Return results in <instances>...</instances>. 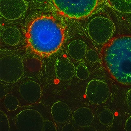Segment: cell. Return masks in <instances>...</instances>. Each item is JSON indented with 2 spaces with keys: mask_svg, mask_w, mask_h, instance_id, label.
<instances>
[{
  "mask_svg": "<svg viewBox=\"0 0 131 131\" xmlns=\"http://www.w3.org/2000/svg\"><path fill=\"white\" fill-rule=\"evenodd\" d=\"M44 122L39 112L35 110L27 109L17 115L15 125L20 131H43Z\"/></svg>",
  "mask_w": 131,
  "mask_h": 131,
  "instance_id": "cell-6",
  "label": "cell"
},
{
  "mask_svg": "<svg viewBox=\"0 0 131 131\" xmlns=\"http://www.w3.org/2000/svg\"><path fill=\"white\" fill-rule=\"evenodd\" d=\"M126 101L128 106L131 110V89L128 90L126 94Z\"/></svg>",
  "mask_w": 131,
  "mask_h": 131,
  "instance_id": "cell-23",
  "label": "cell"
},
{
  "mask_svg": "<svg viewBox=\"0 0 131 131\" xmlns=\"http://www.w3.org/2000/svg\"><path fill=\"white\" fill-rule=\"evenodd\" d=\"M110 89L105 82L99 80H93L88 83L86 95L88 100L94 105L104 103L109 97Z\"/></svg>",
  "mask_w": 131,
  "mask_h": 131,
  "instance_id": "cell-7",
  "label": "cell"
},
{
  "mask_svg": "<svg viewBox=\"0 0 131 131\" xmlns=\"http://www.w3.org/2000/svg\"><path fill=\"white\" fill-rule=\"evenodd\" d=\"M73 64L66 58L60 59L56 65V73L59 79L64 81L70 80L75 74Z\"/></svg>",
  "mask_w": 131,
  "mask_h": 131,
  "instance_id": "cell-10",
  "label": "cell"
},
{
  "mask_svg": "<svg viewBox=\"0 0 131 131\" xmlns=\"http://www.w3.org/2000/svg\"><path fill=\"white\" fill-rule=\"evenodd\" d=\"M72 118L77 125L82 127H87L93 122L94 115L89 108L81 107L74 112Z\"/></svg>",
  "mask_w": 131,
  "mask_h": 131,
  "instance_id": "cell-12",
  "label": "cell"
},
{
  "mask_svg": "<svg viewBox=\"0 0 131 131\" xmlns=\"http://www.w3.org/2000/svg\"><path fill=\"white\" fill-rule=\"evenodd\" d=\"M114 116L112 112L109 109H105L101 112L99 115L100 122L104 125H110L113 122Z\"/></svg>",
  "mask_w": 131,
  "mask_h": 131,
  "instance_id": "cell-17",
  "label": "cell"
},
{
  "mask_svg": "<svg viewBox=\"0 0 131 131\" xmlns=\"http://www.w3.org/2000/svg\"><path fill=\"white\" fill-rule=\"evenodd\" d=\"M101 57L104 67L114 79L131 85V36L110 39L103 47Z\"/></svg>",
  "mask_w": 131,
  "mask_h": 131,
  "instance_id": "cell-2",
  "label": "cell"
},
{
  "mask_svg": "<svg viewBox=\"0 0 131 131\" xmlns=\"http://www.w3.org/2000/svg\"><path fill=\"white\" fill-rule=\"evenodd\" d=\"M4 104L7 110L14 111L18 108L19 105V102L16 96L13 95H9L4 99Z\"/></svg>",
  "mask_w": 131,
  "mask_h": 131,
  "instance_id": "cell-16",
  "label": "cell"
},
{
  "mask_svg": "<svg viewBox=\"0 0 131 131\" xmlns=\"http://www.w3.org/2000/svg\"><path fill=\"white\" fill-rule=\"evenodd\" d=\"M115 27L109 18L98 16L92 19L87 26L88 35L91 39L99 45L108 42L115 32Z\"/></svg>",
  "mask_w": 131,
  "mask_h": 131,
  "instance_id": "cell-4",
  "label": "cell"
},
{
  "mask_svg": "<svg viewBox=\"0 0 131 131\" xmlns=\"http://www.w3.org/2000/svg\"><path fill=\"white\" fill-rule=\"evenodd\" d=\"M62 130L64 131H75V127L70 123H67L63 127Z\"/></svg>",
  "mask_w": 131,
  "mask_h": 131,
  "instance_id": "cell-22",
  "label": "cell"
},
{
  "mask_svg": "<svg viewBox=\"0 0 131 131\" xmlns=\"http://www.w3.org/2000/svg\"><path fill=\"white\" fill-rule=\"evenodd\" d=\"M6 91H5V88L4 86L2 85V83H1V97L2 98L5 95Z\"/></svg>",
  "mask_w": 131,
  "mask_h": 131,
  "instance_id": "cell-25",
  "label": "cell"
},
{
  "mask_svg": "<svg viewBox=\"0 0 131 131\" xmlns=\"http://www.w3.org/2000/svg\"><path fill=\"white\" fill-rule=\"evenodd\" d=\"M65 38L64 29L52 17L42 16L34 20L28 28L27 43L34 52L42 57L56 52Z\"/></svg>",
  "mask_w": 131,
  "mask_h": 131,
  "instance_id": "cell-1",
  "label": "cell"
},
{
  "mask_svg": "<svg viewBox=\"0 0 131 131\" xmlns=\"http://www.w3.org/2000/svg\"><path fill=\"white\" fill-rule=\"evenodd\" d=\"M125 129L126 131H131V116L128 118L126 122Z\"/></svg>",
  "mask_w": 131,
  "mask_h": 131,
  "instance_id": "cell-24",
  "label": "cell"
},
{
  "mask_svg": "<svg viewBox=\"0 0 131 131\" xmlns=\"http://www.w3.org/2000/svg\"><path fill=\"white\" fill-rule=\"evenodd\" d=\"M10 124L6 115L2 110L0 111V131H8Z\"/></svg>",
  "mask_w": 131,
  "mask_h": 131,
  "instance_id": "cell-19",
  "label": "cell"
},
{
  "mask_svg": "<svg viewBox=\"0 0 131 131\" xmlns=\"http://www.w3.org/2000/svg\"><path fill=\"white\" fill-rule=\"evenodd\" d=\"M58 11L65 16L79 19L89 16L95 10L98 0H53Z\"/></svg>",
  "mask_w": 131,
  "mask_h": 131,
  "instance_id": "cell-3",
  "label": "cell"
},
{
  "mask_svg": "<svg viewBox=\"0 0 131 131\" xmlns=\"http://www.w3.org/2000/svg\"><path fill=\"white\" fill-rule=\"evenodd\" d=\"M114 9L123 14H131V0H107Z\"/></svg>",
  "mask_w": 131,
  "mask_h": 131,
  "instance_id": "cell-15",
  "label": "cell"
},
{
  "mask_svg": "<svg viewBox=\"0 0 131 131\" xmlns=\"http://www.w3.org/2000/svg\"><path fill=\"white\" fill-rule=\"evenodd\" d=\"M24 67L17 57L7 56L0 59V80L9 83L16 82L23 75Z\"/></svg>",
  "mask_w": 131,
  "mask_h": 131,
  "instance_id": "cell-5",
  "label": "cell"
},
{
  "mask_svg": "<svg viewBox=\"0 0 131 131\" xmlns=\"http://www.w3.org/2000/svg\"><path fill=\"white\" fill-rule=\"evenodd\" d=\"M77 77L81 80H85L89 77V72L87 67L83 65H79L75 69Z\"/></svg>",
  "mask_w": 131,
  "mask_h": 131,
  "instance_id": "cell-18",
  "label": "cell"
},
{
  "mask_svg": "<svg viewBox=\"0 0 131 131\" xmlns=\"http://www.w3.org/2000/svg\"><path fill=\"white\" fill-rule=\"evenodd\" d=\"M3 38L7 44L10 46H15L18 44L20 40V33L16 28L9 27L4 31Z\"/></svg>",
  "mask_w": 131,
  "mask_h": 131,
  "instance_id": "cell-14",
  "label": "cell"
},
{
  "mask_svg": "<svg viewBox=\"0 0 131 131\" xmlns=\"http://www.w3.org/2000/svg\"><path fill=\"white\" fill-rule=\"evenodd\" d=\"M85 59L89 62L95 63L99 60V56L96 51L93 50H89L86 52Z\"/></svg>",
  "mask_w": 131,
  "mask_h": 131,
  "instance_id": "cell-20",
  "label": "cell"
},
{
  "mask_svg": "<svg viewBox=\"0 0 131 131\" xmlns=\"http://www.w3.org/2000/svg\"><path fill=\"white\" fill-rule=\"evenodd\" d=\"M56 127L52 121L49 120L44 121L43 131H57Z\"/></svg>",
  "mask_w": 131,
  "mask_h": 131,
  "instance_id": "cell-21",
  "label": "cell"
},
{
  "mask_svg": "<svg viewBox=\"0 0 131 131\" xmlns=\"http://www.w3.org/2000/svg\"><path fill=\"white\" fill-rule=\"evenodd\" d=\"M20 96L25 101L29 103H36L42 96V89L38 83L33 80L24 81L19 88Z\"/></svg>",
  "mask_w": 131,
  "mask_h": 131,
  "instance_id": "cell-9",
  "label": "cell"
},
{
  "mask_svg": "<svg viewBox=\"0 0 131 131\" xmlns=\"http://www.w3.org/2000/svg\"><path fill=\"white\" fill-rule=\"evenodd\" d=\"M27 9L25 0H1L0 11L2 16L7 20H15L20 18Z\"/></svg>",
  "mask_w": 131,
  "mask_h": 131,
  "instance_id": "cell-8",
  "label": "cell"
},
{
  "mask_svg": "<svg viewBox=\"0 0 131 131\" xmlns=\"http://www.w3.org/2000/svg\"><path fill=\"white\" fill-rule=\"evenodd\" d=\"M70 111L66 103L58 101L53 104L51 108V114L53 120L59 123H65L70 118Z\"/></svg>",
  "mask_w": 131,
  "mask_h": 131,
  "instance_id": "cell-11",
  "label": "cell"
},
{
  "mask_svg": "<svg viewBox=\"0 0 131 131\" xmlns=\"http://www.w3.org/2000/svg\"><path fill=\"white\" fill-rule=\"evenodd\" d=\"M68 52L72 58L80 61L85 57L87 52L86 45L82 40H73L69 44Z\"/></svg>",
  "mask_w": 131,
  "mask_h": 131,
  "instance_id": "cell-13",
  "label": "cell"
}]
</instances>
